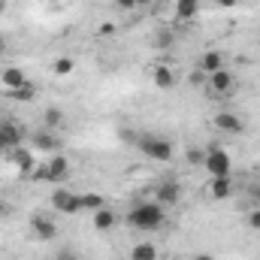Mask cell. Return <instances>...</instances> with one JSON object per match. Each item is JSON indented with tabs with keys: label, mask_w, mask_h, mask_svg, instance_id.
I'll list each match as a JSON object with an SVG mask.
<instances>
[{
	"label": "cell",
	"mask_w": 260,
	"mask_h": 260,
	"mask_svg": "<svg viewBox=\"0 0 260 260\" xmlns=\"http://www.w3.org/2000/svg\"><path fill=\"white\" fill-rule=\"evenodd\" d=\"M164 221H167L164 206H160V203H154V200H151V203H136V206L127 212V227H133V230H142V233L157 230Z\"/></svg>",
	"instance_id": "cell-1"
},
{
	"label": "cell",
	"mask_w": 260,
	"mask_h": 260,
	"mask_svg": "<svg viewBox=\"0 0 260 260\" xmlns=\"http://www.w3.org/2000/svg\"><path fill=\"white\" fill-rule=\"evenodd\" d=\"M136 145H139V151H142L145 157L160 160V164L173 160V154H176L173 142H170V139H164V136H157V133H142V136L136 139Z\"/></svg>",
	"instance_id": "cell-2"
},
{
	"label": "cell",
	"mask_w": 260,
	"mask_h": 260,
	"mask_svg": "<svg viewBox=\"0 0 260 260\" xmlns=\"http://www.w3.org/2000/svg\"><path fill=\"white\" fill-rule=\"evenodd\" d=\"M203 170H206L212 179H227V176H230V170H233V160H230L227 148H221V145H212V148H206Z\"/></svg>",
	"instance_id": "cell-3"
},
{
	"label": "cell",
	"mask_w": 260,
	"mask_h": 260,
	"mask_svg": "<svg viewBox=\"0 0 260 260\" xmlns=\"http://www.w3.org/2000/svg\"><path fill=\"white\" fill-rule=\"evenodd\" d=\"M9 160L18 167V176H21V179H30L34 170H37V154H34L30 148H24V145L12 148V151H9Z\"/></svg>",
	"instance_id": "cell-4"
},
{
	"label": "cell",
	"mask_w": 260,
	"mask_h": 260,
	"mask_svg": "<svg viewBox=\"0 0 260 260\" xmlns=\"http://www.w3.org/2000/svg\"><path fill=\"white\" fill-rule=\"evenodd\" d=\"M179 200H182V185L173 182V179H167V182H160V185L154 188V203H160L164 209L179 206Z\"/></svg>",
	"instance_id": "cell-5"
},
{
	"label": "cell",
	"mask_w": 260,
	"mask_h": 260,
	"mask_svg": "<svg viewBox=\"0 0 260 260\" xmlns=\"http://www.w3.org/2000/svg\"><path fill=\"white\" fill-rule=\"evenodd\" d=\"M21 139H24V133H21V127L15 121H0V151L9 154L12 148L21 145Z\"/></svg>",
	"instance_id": "cell-6"
},
{
	"label": "cell",
	"mask_w": 260,
	"mask_h": 260,
	"mask_svg": "<svg viewBox=\"0 0 260 260\" xmlns=\"http://www.w3.org/2000/svg\"><path fill=\"white\" fill-rule=\"evenodd\" d=\"M30 233H34L40 242H52V239L58 236V224H55L52 218H46V215H34V218H30Z\"/></svg>",
	"instance_id": "cell-7"
},
{
	"label": "cell",
	"mask_w": 260,
	"mask_h": 260,
	"mask_svg": "<svg viewBox=\"0 0 260 260\" xmlns=\"http://www.w3.org/2000/svg\"><path fill=\"white\" fill-rule=\"evenodd\" d=\"M0 85H3V91H6V94H12V91H21V88H27L30 82H27L24 70H18V67H6V70L0 73Z\"/></svg>",
	"instance_id": "cell-8"
},
{
	"label": "cell",
	"mask_w": 260,
	"mask_h": 260,
	"mask_svg": "<svg viewBox=\"0 0 260 260\" xmlns=\"http://www.w3.org/2000/svg\"><path fill=\"white\" fill-rule=\"evenodd\" d=\"M209 88H212L215 94H221V97H224V94H230V91L236 88V79H233V73L224 67V70H215V73L209 76Z\"/></svg>",
	"instance_id": "cell-9"
},
{
	"label": "cell",
	"mask_w": 260,
	"mask_h": 260,
	"mask_svg": "<svg viewBox=\"0 0 260 260\" xmlns=\"http://www.w3.org/2000/svg\"><path fill=\"white\" fill-rule=\"evenodd\" d=\"M30 145H34V151H61V139L52 133V130H37L34 136H30Z\"/></svg>",
	"instance_id": "cell-10"
},
{
	"label": "cell",
	"mask_w": 260,
	"mask_h": 260,
	"mask_svg": "<svg viewBox=\"0 0 260 260\" xmlns=\"http://www.w3.org/2000/svg\"><path fill=\"white\" fill-rule=\"evenodd\" d=\"M52 203H55V209H58L61 215H76V212H79V194H70L64 188L52 194Z\"/></svg>",
	"instance_id": "cell-11"
},
{
	"label": "cell",
	"mask_w": 260,
	"mask_h": 260,
	"mask_svg": "<svg viewBox=\"0 0 260 260\" xmlns=\"http://www.w3.org/2000/svg\"><path fill=\"white\" fill-rule=\"evenodd\" d=\"M67 170H70V160H67L64 154H52L49 157V164H46V182H58V179H64Z\"/></svg>",
	"instance_id": "cell-12"
},
{
	"label": "cell",
	"mask_w": 260,
	"mask_h": 260,
	"mask_svg": "<svg viewBox=\"0 0 260 260\" xmlns=\"http://www.w3.org/2000/svg\"><path fill=\"white\" fill-rule=\"evenodd\" d=\"M215 127L218 130H224V133H242L245 130V124H242V118L239 115H233V112H218L215 115Z\"/></svg>",
	"instance_id": "cell-13"
},
{
	"label": "cell",
	"mask_w": 260,
	"mask_h": 260,
	"mask_svg": "<svg viewBox=\"0 0 260 260\" xmlns=\"http://www.w3.org/2000/svg\"><path fill=\"white\" fill-rule=\"evenodd\" d=\"M151 79H154V85H157L160 91H170V88L176 85V73H173L170 67H164V64L151 70Z\"/></svg>",
	"instance_id": "cell-14"
},
{
	"label": "cell",
	"mask_w": 260,
	"mask_h": 260,
	"mask_svg": "<svg viewBox=\"0 0 260 260\" xmlns=\"http://www.w3.org/2000/svg\"><path fill=\"white\" fill-rule=\"evenodd\" d=\"M215 70H224V55H221V52H203V58H200V73L212 76Z\"/></svg>",
	"instance_id": "cell-15"
},
{
	"label": "cell",
	"mask_w": 260,
	"mask_h": 260,
	"mask_svg": "<svg viewBox=\"0 0 260 260\" xmlns=\"http://www.w3.org/2000/svg\"><path fill=\"white\" fill-rule=\"evenodd\" d=\"M115 221H118V218H115V212H112V209H106V206L94 212V230H100V233L112 230V227H115Z\"/></svg>",
	"instance_id": "cell-16"
},
{
	"label": "cell",
	"mask_w": 260,
	"mask_h": 260,
	"mask_svg": "<svg viewBox=\"0 0 260 260\" xmlns=\"http://www.w3.org/2000/svg\"><path fill=\"white\" fill-rule=\"evenodd\" d=\"M209 194H212V200H227V197L233 194V179L230 176L227 179H212Z\"/></svg>",
	"instance_id": "cell-17"
},
{
	"label": "cell",
	"mask_w": 260,
	"mask_h": 260,
	"mask_svg": "<svg viewBox=\"0 0 260 260\" xmlns=\"http://www.w3.org/2000/svg\"><path fill=\"white\" fill-rule=\"evenodd\" d=\"M200 12V0H176V18L179 21H191Z\"/></svg>",
	"instance_id": "cell-18"
},
{
	"label": "cell",
	"mask_w": 260,
	"mask_h": 260,
	"mask_svg": "<svg viewBox=\"0 0 260 260\" xmlns=\"http://www.w3.org/2000/svg\"><path fill=\"white\" fill-rule=\"evenodd\" d=\"M106 206V200L103 194H97V191H88V194H79V212H97V209H103Z\"/></svg>",
	"instance_id": "cell-19"
},
{
	"label": "cell",
	"mask_w": 260,
	"mask_h": 260,
	"mask_svg": "<svg viewBox=\"0 0 260 260\" xmlns=\"http://www.w3.org/2000/svg\"><path fill=\"white\" fill-rule=\"evenodd\" d=\"M130 260H157V248L154 242H139L130 248Z\"/></svg>",
	"instance_id": "cell-20"
},
{
	"label": "cell",
	"mask_w": 260,
	"mask_h": 260,
	"mask_svg": "<svg viewBox=\"0 0 260 260\" xmlns=\"http://www.w3.org/2000/svg\"><path fill=\"white\" fill-rule=\"evenodd\" d=\"M43 124H46V130H58L64 124V112H61L58 106H49L46 115H43Z\"/></svg>",
	"instance_id": "cell-21"
},
{
	"label": "cell",
	"mask_w": 260,
	"mask_h": 260,
	"mask_svg": "<svg viewBox=\"0 0 260 260\" xmlns=\"http://www.w3.org/2000/svg\"><path fill=\"white\" fill-rule=\"evenodd\" d=\"M73 58H58L55 64H52V70H55V76H70L73 73Z\"/></svg>",
	"instance_id": "cell-22"
},
{
	"label": "cell",
	"mask_w": 260,
	"mask_h": 260,
	"mask_svg": "<svg viewBox=\"0 0 260 260\" xmlns=\"http://www.w3.org/2000/svg\"><path fill=\"white\" fill-rule=\"evenodd\" d=\"M185 160H188L191 167H203V160H206V151H203V148H188V151H185Z\"/></svg>",
	"instance_id": "cell-23"
},
{
	"label": "cell",
	"mask_w": 260,
	"mask_h": 260,
	"mask_svg": "<svg viewBox=\"0 0 260 260\" xmlns=\"http://www.w3.org/2000/svg\"><path fill=\"white\" fill-rule=\"evenodd\" d=\"M248 227L251 230H260V209H251L248 212Z\"/></svg>",
	"instance_id": "cell-24"
},
{
	"label": "cell",
	"mask_w": 260,
	"mask_h": 260,
	"mask_svg": "<svg viewBox=\"0 0 260 260\" xmlns=\"http://www.w3.org/2000/svg\"><path fill=\"white\" fill-rule=\"evenodd\" d=\"M97 34H100V37H112V34H115V24H112V21H103V24L97 27Z\"/></svg>",
	"instance_id": "cell-25"
},
{
	"label": "cell",
	"mask_w": 260,
	"mask_h": 260,
	"mask_svg": "<svg viewBox=\"0 0 260 260\" xmlns=\"http://www.w3.org/2000/svg\"><path fill=\"white\" fill-rule=\"evenodd\" d=\"M115 6H118V9H136V6H139V0H115Z\"/></svg>",
	"instance_id": "cell-26"
},
{
	"label": "cell",
	"mask_w": 260,
	"mask_h": 260,
	"mask_svg": "<svg viewBox=\"0 0 260 260\" xmlns=\"http://www.w3.org/2000/svg\"><path fill=\"white\" fill-rule=\"evenodd\" d=\"M203 79H206V73H194L191 76V85H203Z\"/></svg>",
	"instance_id": "cell-27"
},
{
	"label": "cell",
	"mask_w": 260,
	"mask_h": 260,
	"mask_svg": "<svg viewBox=\"0 0 260 260\" xmlns=\"http://www.w3.org/2000/svg\"><path fill=\"white\" fill-rule=\"evenodd\" d=\"M236 3H239V0H218V6H224V9H233Z\"/></svg>",
	"instance_id": "cell-28"
},
{
	"label": "cell",
	"mask_w": 260,
	"mask_h": 260,
	"mask_svg": "<svg viewBox=\"0 0 260 260\" xmlns=\"http://www.w3.org/2000/svg\"><path fill=\"white\" fill-rule=\"evenodd\" d=\"M55 260H76V257H73L70 251H61V254H58V257H55Z\"/></svg>",
	"instance_id": "cell-29"
},
{
	"label": "cell",
	"mask_w": 260,
	"mask_h": 260,
	"mask_svg": "<svg viewBox=\"0 0 260 260\" xmlns=\"http://www.w3.org/2000/svg\"><path fill=\"white\" fill-rule=\"evenodd\" d=\"M194 260H215V257H212V254H197Z\"/></svg>",
	"instance_id": "cell-30"
},
{
	"label": "cell",
	"mask_w": 260,
	"mask_h": 260,
	"mask_svg": "<svg viewBox=\"0 0 260 260\" xmlns=\"http://www.w3.org/2000/svg\"><path fill=\"white\" fill-rule=\"evenodd\" d=\"M3 52H6V40L0 37V55H3Z\"/></svg>",
	"instance_id": "cell-31"
},
{
	"label": "cell",
	"mask_w": 260,
	"mask_h": 260,
	"mask_svg": "<svg viewBox=\"0 0 260 260\" xmlns=\"http://www.w3.org/2000/svg\"><path fill=\"white\" fill-rule=\"evenodd\" d=\"M3 212H6V203H3V200H0V215H3Z\"/></svg>",
	"instance_id": "cell-32"
},
{
	"label": "cell",
	"mask_w": 260,
	"mask_h": 260,
	"mask_svg": "<svg viewBox=\"0 0 260 260\" xmlns=\"http://www.w3.org/2000/svg\"><path fill=\"white\" fill-rule=\"evenodd\" d=\"M148 3H154V0H139V6H148Z\"/></svg>",
	"instance_id": "cell-33"
},
{
	"label": "cell",
	"mask_w": 260,
	"mask_h": 260,
	"mask_svg": "<svg viewBox=\"0 0 260 260\" xmlns=\"http://www.w3.org/2000/svg\"><path fill=\"white\" fill-rule=\"evenodd\" d=\"M3 9H6V0H0V12H3Z\"/></svg>",
	"instance_id": "cell-34"
},
{
	"label": "cell",
	"mask_w": 260,
	"mask_h": 260,
	"mask_svg": "<svg viewBox=\"0 0 260 260\" xmlns=\"http://www.w3.org/2000/svg\"><path fill=\"white\" fill-rule=\"evenodd\" d=\"M257 209H260V200H257Z\"/></svg>",
	"instance_id": "cell-35"
}]
</instances>
